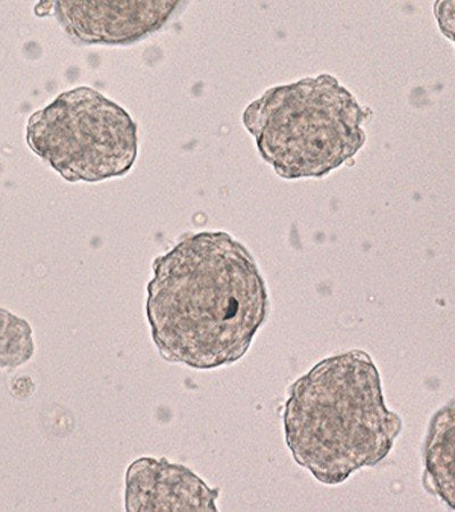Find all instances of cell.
I'll return each mask as SVG.
<instances>
[{"mask_svg":"<svg viewBox=\"0 0 455 512\" xmlns=\"http://www.w3.org/2000/svg\"><path fill=\"white\" fill-rule=\"evenodd\" d=\"M268 311L253 256L223 231L189 235L153 262L146 316L168 362L208 370L241 360Z\"/></svg>","mask_w":455,"mask_h":512,"instance_id":"6da1fadb","label":"cell"},{"mask_svg":"<svg viewBox=\"0 0 455 512\" xmlns=\"http://www.w3.org/2000/svg\"><path fill=\"white\" fill-rule=\"evenodd\" d=\"M284 427L297 464L322 484L338 485L390 454L402 419L386 407L375 362L353 350L322 360L297 379Z\"/></svg>","mask_w":455,"mask_h":512,"instance_id":"7a4b0ae2","label":"cell"},{"mask_svg":"<svg viewBox=\"0 0 455 512\" xmlns=\"http://www.w3.org/2000/svg\"><path fill=\"white\" fill-rule=\"evenodd\" d=\"M370 115L336 78L321 74L267 90L243 122L279 177L321 178L359 153Z\"/></svg>","mask_w":455,"mask_h":512,"instance_id":"3957f363","label":"cell"},{"mask_svg":"<svg viewBox=\"0 0 455 512\" xmlns=\"http://www.w3.org/2000/svg\"><path fill=\"white\" fill-rule=\"evenodd\" d=\"M178 6V2H57L54 13L80 44L121 46L161 29Z\"/></svg>","mask_w":455,"mask_h":512,"instance_id":"5b68a950","label":"cell"},{"mask_svg":"<svg viewBox=\"0 0 455 512\" xmlns=\"http://www.w3.org/2000/svg\"><path fill=\"white\" fill-rule=\"evenodd\" d=\"M27 143L69 183L94 184L127 175L138 155L134 120L89 87L69 90L33 113Z\"/></svg>","mask_w":455,"mask_h":512,"instance_id":"277c9868","label":"cell"},{"mask_svg":"<svg viewBox=\"0 0 455 512\" xmlns=\"http://www.w3.org/2000/svg\"><path fill=\"white\" fill-rule=\"evenodd\" d=\"M219 489H211L184 465L143 457L126 473L127 511H218Z\"/></svg>","mask_w":455,"mask_h":512,"instance_id":"8992f818","label":"cell"},{"mask_svg":"<svg viewBox=\"0 0 455 512\" xmlns=\"http://www.w3.org/2000/svg\"><path fill=\"white\" fill-rule=\"evenodd\" d=\"M454 402L438 411L430 424L425 449L424 484L454 508Z\"/></svg>","mask_w":455,"mask_h":512,"instance_id":"52a82bcc","label":"cell"},{"mask_svg":"<svg viewBox=\"0 0 455 512\" xmlns=\"http://www.w3.org/2000/svg\"><path fill=\"white\" fill-rule=\"evenodd\" d=\"M35 351L29 322L0 308V368L11 370L26 365Z\"/></svg>","mask_w":455,"mask_h":512,"instance_id":"ba28073f","label":"cell"}]
</instances>
